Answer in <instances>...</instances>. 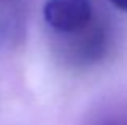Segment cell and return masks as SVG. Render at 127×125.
Listing matches in <instances>:
<instances>
[{
  "instance_id": "obj_1",
  "label": "cell",
  "mask_w": 127,
  "mask_h": 125,
  "mask_svg": "<svg viewBox=\"0 0 127 125\" xmlns=\"http://www.w3.org/2000/svg\"><path fill=\"white\" fill-rule=\"evenodd\" d=\"M43 19L55 32L71 35L93 21V6L90 0H47Z\"/></svg>"
},
{
  "instance_id": "obj_4",
  "label": "cell",
  "mask_w": 127,
  "mask_h": 125,
  "mask_svg": "<svg viewBox=\"0 0 127 125\" xmlns=\"http://www.w3.org/2000/svg\"><path fill=\"white\" fill-rule=\"evenodd\" d=\"M116 8L122 10V11H127V0H109Z\"/></svg>"
},
{
  "instance_id": "obj_2",
  "label": "cell",
  "mask_w": 127,
  "mask_h": 125,
  "mask_svg": "<svg viewBox=\"0 0 127 125\" xmlns=\"http://www.w3.org/2000/svg\"><path fill=\"white\" fill-rule=\"evenodd\" d=\"M66 37H71L69 48H66V55L76 64H92L103 58V55L106 53L108 34L101 22L92 21L82 31Z\"/></svg>"
},
{
  "instance_id": "obj_3",
  "label": "cell",
  "mask_w": 127,
  "mask_h": 125,
  "mask_svg": "<svg viewBox=\"0 0 127 125\" xmlns=\"http://www.w3.org/2000/svg\"><path fill=\"white\" fill-rule=\"evenodd\" d=\"M90 125H127L126 112H108L95 119Z\"/></svg>"
}]
</instances>
